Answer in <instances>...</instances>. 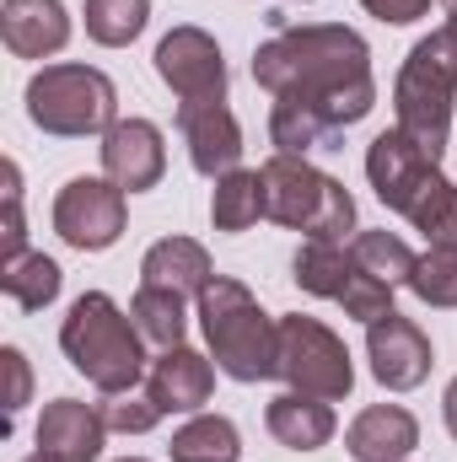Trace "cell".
Masks as SVG:
<instances>
[{"label": "cell", "mask_w": 457, "mask_h": 462, "mask_svg": "<svg viewBox=\"0 0 457 462\" xmlns=\"http://www.w3.org/2000/svg\"><path fill=\"white\" fill-rule=\"evenodd\" d=\"M360 5H366V16H377L387 27H409L431 11V0H360Z\"/></svg>", "instance_id": "obj_32"}, {"label": "cell", "mask_w": 457, "mask_h": 462, "mask_svg": "<svg viewBox=\"0 0 457 462\" xmlns=\"http://www.w3.org/2000/svg\"><path fill=\"white\" fill-rule=\"evenodd\" d=\"M344 447L355 462H409V452L420 447V425L404 403H371L350 420Z\"/></svg>", "instance_id": "obj_18"}, {"label": "cell", "mask_w": 457, "mask_h": 462, "mask_svg": "<svg viewBox=\"0 0 457 462\" xmlns=\"http://www.w3.org/2000/svg\"><path fill=\"white\" fill-rule=\"evenodd\" d=\"M442 5H447V11H457V0H442Z\"/></svg>", "instance_id": "obj_36"}, {"label": "cell", "mask_w": 457, "mask_h": 462, "mask_svg": "<svg viewBox=\"0 0 457 462\" xmlns=\"http://www.w3.org/2000/svg\"><path fill=\"white\" fill-rule=\"evenodd\" d=\"M118 462H145V457H118Z\"/></svg>", "instance_id": "obj_37"}, {"label": "cell", "mask_w": 457, "mask_h": 462, "mask_svg": "<svg viewBox=\"0 0 457 462\" xmlns=\"http://www.w3.org/2000/svg\"><path fill=\"white\" fill-rule=\"evenodd\" d=\"M366 360H371V376L387 393H415L431 376V365H436L425 328L409 323L404 312H387V318L366 323Z\"/></svg>", "instance_id": "obj_11"}, {"label": "cell", "mask_w": 457, "mask_h": 462, "mask_svg": "<svg viewBox=\"0 0 457 462\" xmlns=\"http://www.w3.org/2000/svg\"><path fill=\"white\" fill-rule=\"evenodd\" d=\"M253 81L275 97L269 140L280 156L334 151L344 129L377 108L371 49L344 22L280 27L253 49Z\"/></svg>", "instance_id": "obj_1"}, {"label": "cell", "mask_w": 457, "mask_h": 462, "mask_svg": "<svg viewBox=\"0 0 457 462\" xmlns=\"http://www.w3.org/2000/svg\"><path fill=\"white\" fill-rule=\"evenodd\" d=\"M452 103H457V43H452V32L442 27V32H425V38L409 49L404 70H398V81H393L398 129H404L415 145H425L436 162H442L447 134H452Z\"/></svg>", "instance_id": "obj_5"}, {"label": "cell", "mask_w": 457, "mask_h": 462, "mask_svg": "<svg viewBox=\"0 0 457 462\" xmlns=\"http://www.w3.org/2000/svg\"><path fill=\"white\" fill-rule=\"evenodd\" d=\"M98 151H103V178H114L124 194H145L167 172V134L151 118H118Z\"/></svg>", "instance_id": "obj_14"}, {"label": "cell", "mask_w": 457, "mask_h": 462, "mask_svg": "<svg viewBox=\"0 0 457 462\" xmlns=\"http://www.w3.org/2000/svg\"><path fill=\"white\" fill-rule=\"evenodd\" d=\"M108 447V420L103 409L81 403V398H54L38 414V452L60 462H98Z\"/></svg>", "instance_id": "obj_16"}, {"label": "cell", "mask_w": 457, "mask_h": 462, "mask_svg": "<svg viewBox=\"0 0 457 462\" xmlns=\"http://www.w3.org/2000/svg\"><path fill=\"white\" fill-rule=\"evenodd\" d=\"M409 291L425 301V307H457V247H425L415 258V274H409Z\"/></svg>", "instance_id": "obj_28"}, {"label": "cell", "mask_w": 457, "mask_h": 462, "mask_svg": "<svg viewBox=\"0 0 457 462\" xmlns=\"http://www.w3.org/2000/svg\"><path fill=\"white\" fill-rule=\"evenodd\" d=\"M264 178V216L280 226L302 231L307 242H344V231H355V199L340 178L318 172L307 156H269L258 167Z\"/></svg>", "instance_id": "obj_4"}, {"label": "cell", "mask_w": 457, "mask_h": 462, "mask_svg": "<svg viewBox=\"0 0 457 462\" xmlns=\"http://www.w3.org/2000/svg\"><path fill=\"white\" fill-rule=\"evenodd\" d=\"M280 382H285V393L323 398V403L350 398L355 365H350L344 339L318 318H302V312L280 318Z\"/></svg>", "instance_id": "obj_7"}, {"label": "cell", "mask_w": 457, "mask_h": 462, "mask_svg": "<svg viewBox=\"0 0 457 462\" xmlns=\"http://www.w3.org/2000/svg\"><path fill=\"white\" fill-rule=\"evenodd\" d=\"M145 393L162 414H200L216 393V365L200 355V349L178 345V349H162L145 371Z\"/></svg>", "instance_id": "obj_15"}, {"label": "cell", "mask_w": 457, "mask_h": 462, "mask_svg": "<svg viewBox=\"0 0 457 462\" xmlns=\"http://www.w3.org/2000/svg\"><path fill=\"white\" fill-rule=\"evenodd\" d=\"M436 167H442V162H436L425 145H415L404 129H382V134L366 145V178H371L377 199H382L393 216H404V210L415 205V194L431 183Z\"/></svg>", "instance_id": "obj_12"}, {"label": "cell", "mask_w": 457, "mask_h": 462, "mask_svg": "<svg viewBox=\"0 0 457 462\" xmlns=\"http://www.w3.org/2000/svg\"><path fill=\"white\" fill-rule=\"evenodd\" d=\"M216 280V263L210 253L194 242V236H162L145 247L140 258V285H156V291H178L183 301H200V291Z\"/></svg>", "instance_id": "obj_19"}, {"label": "cell", "mask_w": 457, "mask_h": 462, "mask_svg": "<svg viewBox=\"0 0 457 462\" xmlns=\"http://www.w3.org/2000/svg\"><path fill=\"white\" fill-rule=\"evenodd\" d=\"M156 76L178 103L227 97V60H221V43L205 27H173L156 43Z\"/></svg>", "instance_id": "obj_10"}, {"label": "cell", "mask_w": 457, "mask_h": 462, "mask_svg": "<svg viewBox=\"0 0 457 462\" xmlns=\"http://www.w3.org/2000/svg\"><path fill=\"white\" fill-rule=\"evenodd\" d=\"M291 274L307 296H323V301H340L344 318L355 323H377L393 312V285L371 280L344 242H302L296 258H291Z\"/></svg>", "instance_id": "obj_8"}, {"label": "cell", "mask_w": 457, "mask_h": 462, "mask_svg": "<svg viewBox=\"0 0 457 462\" xmlns=\"http://www.w3.org/2000/svg\"><path fill=\"white\" fill-rule=\"evenodd\" d=\"M200 328H205L216 371H227L231 382L280 376V323L258 307V296L242 280L216 274L200 291Z\"/></svg>", "instance_id": "obj_3"}, {"label": "cell", "mask_w": 457, "mask_h": 462, "mask_svg": "<svg viewBox=\"0 0 457 462\" xmlns=\"http://www.w3.org/2000/svg\"><path fill=\"white\" fill-rule=\"evenodd\" d=\"M350 258H355L371 280H382V285L398 291V285H409L420 253H409V242L393 236V231H355V236H350Z\"/></svg>", "instance_id": "obj_25"}, {"label": "cell", "mask_w": 457, "mask_h": 462, "mask_svg": "<svg viewBox=\"0 0 457 462\" xmlns=\"http://www.w3.org/2000/svg\"><path fill=\"white\" fill-rule=\"evenodd\" d=\"M27 253V221H22V172L16 162H5V258ZM0 258V263H5Z\"/></svg>", "instance_id": "obj_30"}, {"label": "cell", "mask_w": 457, "mask_h": 462, "mask_svg": "<svg viewBox=\"0 0 457 462\" xmlns=\"http://www.w3.org/2000/svg\"><path fill=\"white\" fill-rule=\"evenodd\" d=\"M65 274L49 253H22V258H5L0 263V291L22 307V312H43L54 296H60Z\"/></svg>", "instance_id": "obj_23"}, {"label": "cell", "mask_w": 457, "mask_h": 462, "mask_svg": "<svg viewBox=\"0 0 457 462\" xmlns=\"http://www.w3.org/2000/svg\"><path fill=\"white\" fill-rule=\"evenodd\" d=\"M22 103H27V118L54 140L108 134L118 124V87L98 65H43L27 81Z\"/></svg>", "instance_id": "obj_6"}, {"label": "cell", "mask_w": 457, "mask_h": 462, "mask_svg": "<svg viewBox=\"0 0 457 462\" xmlns=\"http://www.w3.org/2000/svg\"><path fill=\"white\" fill-rule=\"evenodd\" d=\"M87 38L103 49H129L145 22H151V0H87Z\"/></svg>", "instance_id": "obj_27"}, {"label": "cell", "mask_w": 457, "mask_h": 462, "mask_svg": "<svg viewBox=\"0 0 457 462\" xmlns=\"http://www.w3.org/2000/svg\"><path fill=\"white\" fill-rule=\"evenodd\" d=\"M404 221L415 231H425L431 247H457V189L447 183V172L436 167L431 183L415 194V205L404 210Z\"/></svg>", "instance_id": "obj_26"}, {"label": "cell", "mask_w": 457, "mask_h": 462, "mask_svg": "<svg viewBox=\"0 0 457 462\" xmlns=\"http://www.w3.org/2000/svg\"><path fill=\"white\" fill-rule=\"evenodd\" d=\"M0 365H5V376H11V393H5V430H11V420L22 414V403H27V393H33V371H27V355L16 345L0 349Z\"/></svg>", "instance_id": "obj_31"}, {"label": "cell", "mask_w": 457, "mask_h": 462, "mask_svg": "<svg viewBox=\"0 0 457 462\" xmlns=\"http://www.w3.org/2000/svg\"><path fill=\"white\" fill-rule=\"evenodd\" d=\"M447 32H452V43H457V11H447Z\"/></svg>", "instance_id": "obj_34"}, {"label": "cell", "mask_w": 457, "mask_h": 462, "mask_svg": "<svg viewBox=\"0 0 457 462\" xmlns=\"http://www.w3.org/2000/svg\"><path fill=\"white\" fill-rule=\"evenodd\" d=\"M264 425L285 452H318L334 441V409L323 398H302V393H280L264 409Z\"/></svg>", "instance_id": "obj_20"}, {"label": "cell", "mask_w": 457, "mask_h": 462, "mask_svg": "<svg viewBox=\"0 0 457 462\" xmlns=\"http://www.w3.org/2000/svg\"><path fill=\"white\" fill-rule=\"evenodd\" d=\"M54 231L76 253H103L124 236V189L114 178H70L54 199Z\"/></svg>", "instance_id": "obj_9"}, {"label": "cell", "mask_w": 457, "mask_h": 462, "mask_svg": "<svg viewBox=\"0 0 457 462\" xmlns=\"http://www.w3.org/2000/svg\"><path fill=\"white\" fill-rule=\"evenodd\" d=\"M129 318L140 328V339L156 349H178L189 334V301L178 291H156V285H140L135 301H129Z\"/></svg>", "instance_id": "obj_22"}, {"label": "cell", "mask_w": 457, "mask_h": 462, "mask_svg": "<svg viewBox=\"0 0 457 462\" xmlns=\"http://www.w3.org/2000/svg\"><path fill=\"white\" fill-rule=\"evenodd\" d=\"M442 414H447V430H452V441H457V376L447 382V393H442Z\"/></svg>", "instance_id": "obj_33"}, {"label": "cell", "mask_w": 457, "mask_h": 462, "mask_svg": "<svg viewBox=\"0 0 457 462\" xmlns=\"http://www.w3.org/2000/svg\"><path fill=\"white\" fill-rule=\"evenodd\" d=\"M178 134L189 145V167L200 178H227L242 167V124L227 108V97L210 103H178Z\"/></svg>", "instance_id": "obj_13"}, {"label": "cell", "mask_w": 457, "mask_h": 462, "mask_svg": "<svg viewBox=\"0 0 457 462\" xmlns=\"http://www.w3.org/2000/svg\"><path fill=\"white\" fill-rule=\"evenodd\" d=\"M0 38L16 60H49L70 43V11L60 0H5Z\"/></svg>", "instance_id": "obj_17"}, {"label": "cell", "mask_w": 457, "mask_h": 462, "mask_svg": "<svg viewBox=\"0 0 457 462\" xmlns=\"http://www.w3.org/2000/svg\"><path fill=\"white\" fill-rule=\"evenodd\" d=\"M60 349L65 360L103 393V398H118V393H135L145 382V339L135 328L129 312H118L114 296L103 291H81L60 323Z\"/></svg>", "instance_id": "obj_2"}, {"label": "cell", "mask_w": 457, "mask_h": 462, "mask_svg": "<svg viewBox=\"0 0 457 462\" xmlns=\"http://www.w3.org/2000/svg\"><path fill=\"white\" fill-rule=\"evenodd\" d=\"M173 462H242V436L227 414H194L167 441Z\"/></svg>", "instance_id": "obj_21"}, {"label": "cell", "mask_w": 457, "mask_h": 462, "mask_svg": "<svg viewBox=\"0 0 457 462\" xmlns=\"http://www.w3.org/2000/svg\"><path fill=\"white\" fill-rule=\"evenodd\" d=\"M103 420H108V430H118V436H145L156 420H162V409L151 403V393H118V398H108L103 403Z\"/></svg>", "instance_id": "obj_29"}, {"label": "cell", "mask_w": 457, "mask_h": 462, "mask_svg": "<svg viewBox=\"0 0 457 462\" xmlns=\"http://www.w3.org/2000/svg\"><path fill=\"white\" fill-rule=\"evenodd\" d=\"M258 216H264V178L258 172L237 167L227 178H216V194H210L216 231H247V226H258Z\"/></svg>", "instance_id": "obj_24"}, {"label": "cell", "mask_w": 457, "mask_h": 462, "mask_svg": "<svg viewBox=\"0 0 457 462\" xmlns=\"http://www.w3.org/2000/svg\"><path fill=\"white\" fill-rule=\"evenodd\" d=\"M22 462H60V457H49V452H33V457H22Z\"/></svg>", "instance_id": "obj_35"}]
</instances>
